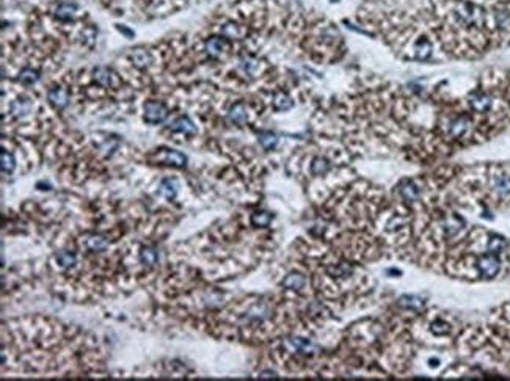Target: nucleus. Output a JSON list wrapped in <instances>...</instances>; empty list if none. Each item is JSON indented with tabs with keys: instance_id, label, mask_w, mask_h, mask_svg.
I'll return each mask as SVG.
<instances>
[{
	"instance_id": "obj_1",
	"label": "nucleus",
	"mask_w": 510,
	"mask_h": 381,
	"mask_svg": "<svg viewBox=\"0 0 510 381\" xmlns=\"http://www.w3.org/2000/svg\"><path fill=\"white\" fill-rule=\"evenodd\" d=\"M168 116V109L159 101H149L145 105V121L149 124H159Z\"/></svg>"
},
{
	"instance_id": "obj_2",
	"label": "nucleus",
	"mask_w": 510,
	"mask_h": 381,
	"mask_svg": "<svg viewBox=\"0 0 510 381\" xmlns=\"http://www.w3.org/2000/svg\"><path fill=\"white\" fill-rule=\"evenodd\" d=\"M477 268H479L482 276L493 278V276H496L498 271H499V259L496 258L495 253L482 256V258L479 259V262H477Z\"/></svg>"
},
{
	"instance_id": "obj_3",
	"label": "nucleus",
	"mask_w": 510,
	"mask_h": 381,
	"mask_svg": "<svg viewBox=\"0 0 510 381\" xmlns=\"http://www.w3.org/2000/svg\"><path fill=\"white\" fill-rule=\"evenodd\" d=\"M457 14H459L460 19L468 25H480L483 21V14L479 8H476L474 5H468V3L460 5Z\"/></svg>"
},
{
	"instance_id": "obj_4",
	"label": "nucleus",
	"mask_w": 510,
	"mask_h": 381,
	"mask_svg": "<svg viewBox=\"0 0 510 381\" xmlns=\"http://www.w3.org/2000/svg\"><path fill=\"white\" fill-rule=\"evenodd\" d=\"M47 99L49 102L54 105L55 109L61 110V109H65L68 102H69V94L68 91L65 90V88H61V86H54V88H50L49 93H47Z\"/></svg>"
},
{
	"instance_id": "obj_5",
	"label": "nucleus",
	"mask_w": 510,
	"mask_h": 381,
	"mask_svg": "<svg viewBox=\"0 0 510 381\" xmlns=\"http://www.w3.org/2000/svg\"><path fill=\"white\" fill-rule=\"evenodd\" d=\"M228 118H230L231 122L237 124V126H243L245 122L248 121V112H247V105L243 102H237L234 104L230 113H228Z\"/></svg>"
},
{
	"instance_id": "obj_6",
	"label": "nucleus",
	"mask_w": 510,
	"mask_h": 381,
	"mask_svg": "<svg viewBox=\"0 0 510 381\" xmlns=\"http://www.w3.org/2000/svg\"><path fill=\"white\" fill-rule=\"evenodd\" d=\"M225 47H226V42L220 37L209 38L204 44V50L210 58H218L225 52Z\"/></svg>"
},
{
	"instance_id": "obj_7",
	"label": "nucleus",
	"mask_w": 510,
	"mask_h": 381,
	"mask_svg": "<svg viewBox=\"0 0 510 381\" xmlns=\"http://www.w3.org/2000/svg\"><path fill=\"white\" fill-rule=\"evenodd\" d=\"M170 129L174 132H179V134L184 135H193L196 134V126L193 124V121L189 116H181L178 118L174 122L170 124Z\"/></svg>"
},
{
	"instance_id": "obj_8",
	"label": "nucleus",
	"mask_w": 510,
	"mask_h": 381,
	"mask_svg": "<svg viewBox=\"0 0 510 381\" xmlns=\"http://www.w3.org/2000/svg\"><path fill=\"white\" fill-rule=\"evenodd\" d=\"M470 104H471L472 110H476L479 113H485L491 107V97L485 93H476L471 97Z\"/></svg>"
},
{
	"instance_id": "obj_9",
	"label": "nucleus",
	"mask_w": 510,
	"mask_h": 381,
	"mask_svg": "<svg viewBox=\"0 0 510 381\" xmlns=\"http://www.w3.org/2000/svg\"><path fill=\"white\" fill-rule=\"evenodd\" d=\"M240 69H242V73L245 76H250V77H256L259 74V71H261V63L256 60V58H253V57H245L240 60V63H239Z\"/></svg>"
},
{
	"instance_id": "obj_10",
	"label": "nucleus",
	"mask_w": 510,
	"mask_h": 381,
	"mask_svg": "<svg viewBox=\"0 0 510 381\" xmlns=\"http://www.w3.org/2000/svg\"><path fill=\"white\" fill-rule=\"evenodd\" d=\"M85 245L86 248L90 251H94V253H101V251H105L109 248V242L105 240V238L99 234H93L90 235L85 240Z\"/></svg>"
},
{
	"instance_id": "obj_11",
	"label": "nucleus",
	"mask_w": 510,
	"mask_h": 381,
	"mask_svg": "<svg viewBox=\"0 0 510 381\" xmlns=\"http://www.w3.org/2000/svg\"><path fill=\"white\" fill-rule=\"evenodd\" d=\"M93 77H94V80L98 82L101 86L104 88H109L112 85V80H113V73L109 69V68H105V66H99V68H96L94 69V73H93Z\"/></svg>"
},
{
	"instance_id": "obj_12",
	"label": "nucleus",
	"mask_w": 510,
	"mask_h": 381,
	"mask_svg": "<svg viewBox=\"0 0 510 381\" xmlns=\"http://www.w3.org/2000/svg\"><path fill=\"white\" fill-rule=\"evenodd\" d=\"M77 14V5L74 3H60L55 10V17L60 21H69Z\"/></svg>"
},
{
	"instance_id": "obj_13",
	"label": "nucleus",
	"mask_w": 510,
	"mask_h": 381,
	"mask_svg": "<svg viewBox=\"0 0 510 381\" xmlns=\"http://www.w3.org/2000/svg\"><path fill=\"white\" fill-rule=\"evenodd\" d=\"M493 189L501 194V196H509L510 194V176L498 174L493 179Z\"/></svg>"
},
{
	"instance_id": "obj_14",
	"label": "nucleus",
	"mask_w": 510,
	"mask_h": 381,
	"mask_svg": "<svg viewBox=\"0 0 510 381\" xmlns=\"http://www.w3.org/2000/svg\"><path fill=\"white\" fill-rule=\"evenodd\" d=\"M306 284V279L305 276H302L300 273H291V274H287V276L284 278L283 281V286L286 289H291V290H300L303 289Z\"/></svg>"
},
{
	"instance_id": "obj_15",
	"label": "nucleus",
	"mask_w": 510,
	"mask_h": 381,
	"mask_svg": "<svg viewBox=\"0 0 510 381\" xmlns=\"http://www.w3.org/2000/svg\"><path fill=\"white\" fill-rule=\"evenodd\" d=\"M470 127V121L467 116H462V118H457L455 121L451 122V135L455 137V138H459L462 135L467 134V130Z\"/></svg>"
},
{
	"instance_id": "obj_16",
	"label": "nucleus",
	"mask_w": 510,
	"mask_h": 381,
	"mask_svg": "<svg viewBox=\"0 0 510 381\" xmlns=\"http://www.w3.org/2000/svg\"><path fill=\"white\" fill-rule=\"evenodd\" d=\"M163 163H168L173 166H184L186 165V155L178 152V151H165L163 157H160Z\"/></svg>"
},
{
	"instance_id": "obj_17",
	"label": "nucleus",
	"mask_w": 510,
	"mask_h": 381,
	"mask_svg": "<svg viewBox=\"0 0 510 381\" xmlns=\"http://www.w3.org/2000/svg\"><path fill=\"white\" fill-rule=\"evenodd\" d=\"M400 194L405 201H416L419 196V189L416 187V184H413L411 181H407V182L402 184Z\"/></svg>"
},
{
	"instance_id": "obj_18",
	"label": "nucleus",
	"mask_w": 510,
	"mask_h": 381,
	"mask_svg": "<svg viewBox=\"0 0 510 381\" xmlns=\"http://www.w3.org/2000/svg\"><path fill=\"white\" fill-rule=\"evenodd\" d=\"M39 78V73L37 69H32V68H25L22 69L19 76H17V80H19L22 85H33V83H37V80Z\"/></svg>"
},
{
	"instance_id": "obj_19",
	"label": "nucleus",
	"mask_w": 510,
	"mask_h": 381,
	"mask_svg": "<svg viewBox=\"0 0 510 381\" xmlns=\"http://www.w3.org/2000/svg\"><path fill=\"white\" fill-rule=\"evenodd\" d=\"M243 33H245V29H242L240 25H237L234 22H228L225 24L223 27H222V35L226 38H242L243 37Z\"/></svg>"
},
{
	"instance_id": "obj_20",
	"label": "nucleus",
	"mask_w": 510,
	"mask_h": 381,
	"mask_svg": "<svg viewBox=\"0 0 510 381\" xmlns=\"http://www.w3.org/2000/svg\"><path fill=\"white\" fill-rule=\"evenodd\" d=\"M176 191H178V184H176V181L171 179V177H166V179L160 182V193L165 198L173 199L176 196Z\"/></svg>"
},
{
	"instance_id": "obj_21",
	"label": "nucleus",
	"mask_w": 510,
	"mask_h": 381,
	"mask_svg": "<svg viewBox=\"0 0 510 381\" xmlns=\"http://www.w3.org/2000/svg\"><path fill=\"white\" fill-rule=\"evenodd\" d=\"M289 345L298 353H305V354H311L315 347H314V343L310 342V341H305V339H291V342H289Z\"/></svg>"
},
{
	"instance_id": "obj_22",
	"label": "nucleus",
	"mask_w": 510,
	"mask_h": 381,
	"mask_svg": "<svg viewBox=\"0 0 510 381\" xmlns=\"http://www.w3.org/2000/svg\"><path fill=\"white\" fill-rule=\"evenodd\" d=\"M55 259H57L60 267H63V268H71V267H74L76 262H77L76 254L71 253V251H61V253L57 254Z\"/></svg>"
},
{
	"instance_id": "obj_23",
	"label": "nucleus",
	"mask_w": 510,
	"mask_h": 381,
	"mask_svg": "<svg viewBox=\"0 0 510 381\" xmlns=\"http://www.w3.org/2000/svg\"><path fill=\"white\" fill-rule=\"evenodd\" d=\"M32 110V102L29 99H17L11 104V112L16 116H24V114L30 113Z\"/></svg>"
},
{
	"instance_id": "obj_24",
	"label": "nucleus",
	"mask_w": 510,
	"mask_h": 381,
	"mask_svg": "<svg viewBox=\"0 0 510 381\" xmlns=\"http://www.w3.org/2000/svg\"><path fill=\"white\" fill-rule=\"evenodd\" d=\"M130 58H132V61H134V63H135L137 66H140V68H146V66L149 65V61H151V57H149V54H148L146 50H143V49H137V50H134V52H132Z\"/></svg>"
},
{
	"instance_id": "obj_25",
	"label": "nucleus",
	"mask_w": 510,
	"mask_h": 381,
	"mask_svg": "<svg viewBox=\"0 0 510 381\" xmlns=\"http://www.w3.org/2000/svg\"><path fill=\"white\" fill-rule=\"evenodd\" d=\"M157 259H159V256H157L156 250L151 246H146L140 251V261H142L145 265H154L157 262Z\"/></svg>"
},
{
	"instance_id": "obj_26",
	"label": "nucleus",
	"mask_w": 510,
	"mask_h": 381,
	"mask_svg": "<svg viewBox=\"0 0 510 381\" xmlns=\"http://www.w3.org/2000/svg\"><path fill=\"white\" fill-rule=\"evenodd\" d=\"M328 170H330V163H328V160H325L323 157H317V158H314V160H313V165H311L313 174L322 176V174L327 173Z\"/></svg>"
},
{
	"instance_id": "obj_27",
	"label": "nucleus",
	"mask_w": 510,
	"mask_h": 381,
	"mask_svg": "<svg viewBox=\"0 0 510 381\" xmlns=\"http://www.w3.org/2000/svg\"><path fill=\"white\" fill-rule=\"evenodd\" d=\"M270 221H272V215L269 214V212H254V214L251 215L253 226L264 228V226H269Z\"/></svg>"
},
{
	"instance_id": "obj_28",
	"label": "nucleus",
	"mask_w": 510,
	"mask_h": 381,
	"mask_svg": "<svg viewBox=\"0 0 510 381\" xmlns=\"http://www.w3.org/2000/svg\"><path fill=\"white\" fill-rule=\"evenodd\" d=\"M274 105H275L276 110H289V109L292 107V101H291V97H289L287 94L278 93L275 96V99H274Z\"/></svg>"
},
{
	"instance_id": "obj_29",
	"label": "nucleus",
	"mask_w": 510,
	"mask_h": 381,
	"mask_svg": "<svg viewBox=\"0 0 510 381\" xmlns=\"http://www.w3.org/2000/svg\"><path fill=\"white\" fill-rule=\"evenodd\" d=\"M2 170L3 173H11L14 170V157L8 151H2Z\"/></svg>"
},
{
	"instance_id": "obj_30",
	"label": "nucleus",
	"mask_w": 510,
	"mask_h": 381,
	"mask_svg": "<svg viewBox=\"0 0 510 381\" xmlns=\"http://www.w3.org/2000/svg\"><path fill=\"white\" fill-rule=\"evenodd\" d=\"M261 145H262V148L264 149H267V151H270V149H274L275 146H276V143H278V138H276V135H274V134H270V132H267V134H262L261 135Z\"/></svg>"
},
{
	"instance_id": "obj_31",
	"label": "nucleus",
	"mask_w": 510,
	"mask_h": 381,
	"mask_svg": "<svg viewBox=\"0 0 510 381\" xmlns=\"http://www.w3.org/2000/svg\"><path fill=\"white\" fill-rule=\"evenodd\" d=\"M432 330L435 334H446V333H449V326H447L446 323L443 322H438L432 326Z\"/></svg>"
}]
</instances>
